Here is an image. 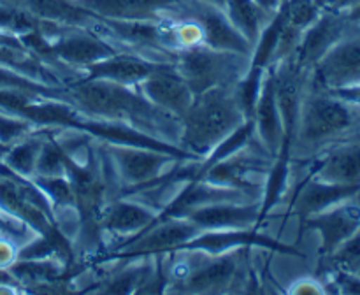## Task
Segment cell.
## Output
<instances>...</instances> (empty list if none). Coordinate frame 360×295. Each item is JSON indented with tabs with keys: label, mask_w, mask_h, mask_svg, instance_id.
Masks as SVG:
<instances>
[{
	"label": "cell",
	"mask_w": 360,
	"mask_h": 295,
	"mask_svg": "<svg viewBox=\"0 0 360 295\" xmlns=\"http://www.w3.org/2000/svg\"><path fill=\"white\" fill-rule=\"evenodd\" d=\"M115 157L120 165L122 179H125L132 186L148 185V183L155 181V178L164 171L165 164H167V157L157 153V151L122 148V150H115Z\"/></svg>",
	"instance_id": "7c38bea8"
},
{
	"label": "cell",
	"mask_w": 360,
	"mask_h": 295,
	"mask_svg": "<svg viewBox=\"0 0 360 295\" xmlns=\"http://www.w3.org/2000/svg\"><path fill=\"white\" fill-rule=\"evenodd\" d=\"M18 253H20V248L14 244L11 235L6 234L4 230L0 232V269H9L18 260Z\"/></svg>",
	"instance_id": "2e32d148"
},
{
	"label": "cell",
	"mask_w": 360,
	"mask_h": 295,
	"mask_svg": "<svg viewBox=\"0 0 360 295\" xmlns=\"http://www.w3.org/2000/svg\"><path fill=\"white\" fill-rule=\"evenodd\" d=\"M330 93L338 95L343 100L352 102V104L359 105L360 107V83L359 84H352V86H345V88H338V90H329Z\"/></svg>",
	"instance_id": "e0dca14e"
},
{
	"label": "cell",
	"mask_w": 360,
	"mask_h": 295,
	"mask_svg": "<svg viewBox=\"0 0 360 295\" xmlns=\"http://www.w3.org/2000/svg\"><path fill=\"white\" fill-rule=\"evenodd\" d=\"M137 90L155 107L171 118L176 116L179 119L185 116L195 98V93L172 67L155 69L137 84Z\"/></svg>",
	"instance_id": "5b68a950"
},
{
	"label": "cell",
	"mask_w": 360,
	"mask_h": 295,
	"mask_svg": "<svg viewBox=\"0 0 360 295\" xmlns=\"http://www.w3.org/2000/svg\"><path fill=\"white\" fill-rule=\"evenodd\" d=\"M245 58L248 56L220 51L210 46H199L176 53L172 69L188 84L193 93L199 95L220 84H238L245 69L241 63Z\"/></svg>",
	"instance_id": "3957f363"
},
{
	"label": "cell",
	"mask_w": 360,
	"mask_h": 295,
	"mask_svg": "<svg viewBox=\"0 0 360 295\" xmlns=\"http://www.w3.org/2000/svg\"><path fill=\"white\" fill-rule=\"evenodd\" d=\"M224 11L231 23L236 27V30L250 42L252 49L259 42L264 28L273 20L253 0H227Z\"/></svg>",
	"instance_id": "5bb4252c"
},
{
	"label": "cell",
	"mask_w": 360,
	"mask_h": 295,
	"mask_svg": "<svg viewBox=\"0 0 360 295\" xmlns=\"http://www.w3.org/2000/svg\"><path fill=\"white\" fill-rule=\"evenodd\" d=\"M357 197H360L359 185H336L313 178L297 195L295 211L301 216L309 218Z\"/></svg>",
	"instance_id": "9c48e42d"
},
{
	"label": "cell",
	"mask_w": 360,
	"mask_h": 295,
	"mask_svg": "<svg viewBox=\"0 0 360 295\" xmlns=\"http://www.w3.org/2000/svg\"><path fill=\"white\" fill-rule=\"evenodd\" d=\"M313 83L326 90L352 86L360 83V30L347 34L315 63Z\"/></svg>",
	"instance_id": "277c9868"
},
{
	"label": "cell",
	"mask_w": 360,
	"mask_h": 295,
	"mask_svg": "<svg viewBox=\"0 0 360 295\" xmlns=\"http://www.w3.org/2000/svg\"><path fill=\"white\" fill-rule=\"evenodd\" d=\"M204 228L197 225L193 220H171L164 225L151 228L150 234L143 235L139 241L132 242L129 246V251L143 253V251H167V249L181 246L185 242L192 241L193 237L202 232Z\"/></svg>",
	"instance_id": "8fae6325"
},
{
	"label": "cell",
	"mask_w": 360,
	"mask_h": 295,
	"mask_svg": "<svg viewBox=\"0 0 360 295\" xmlns=\"http://www.w3.org/2000/svg\"><path fill=\"white\" fill-rule=\"evenodd\" d=\"M348 202L350 200L308 218V227L319 230L322 237V258L329 256L338 246L343 244L360 228V200L357 199V204Z\"/></svg>",
	"instance_id": "8992f818"
},
{
	"label": "cell",
	"mask_w": 360,
	"mask_h": 295,
	"mask_svg": "<svg viewBox=\"0 0 360 295\" xmlns=\"http://www.w3.org/2000/svg\"><path fill=\"white\" fill-rule=\"evenodd\" d=\"M246 104L236 84H220L195 95L179 122V139L197 153L213 150L234 136L245 122Z\"/></svg>",
	"instance_id": "7a4b0ae2"
},
{
	"label": "cell",
	"mask_w": 360,
	"mask_h": 295,
	"mask_svg": "<svg viewBox=\"0 0 360 295\" xmlns=\"http://www.w3.org/2000/svg\"><path fill=\"white\" fill-rule=\"evenodd\" d=\"M4 227H6V221H4V218L0 216V232L4 230Z\"/></svg>",
	"instance_id": "ac0fdd59"
},
{
	"label": "cell",
	"mask_w": 360,
	"mask_h": 295,
	"mask_svg": "<svg viewBox=\"0 0 360 295\" xmlns=\"http://www.w3.org/2000/svg\"><path fill=\"white\" fill-rule=\"evenodd\" d=\"M322 270L327 274L333 270H347V273L360 274V228L350 239L338 246L329 256L320 262Z\"/></svg>",
	"instance_id": "9a60e30c"
},
{
	"label": "cell",
	"mask_w": 360,
	"mask_h": 295,
	"mask_svg": "<svg viewBox=\"0 0 360 295\" xmlns=\"http://www.w3.org/2000/svg\"><path fill=\"white\" fill-rule=\"evenodd\" d=\"M108 21H157L183 0H77Z\"/></svg>",
	"instance_id": "52a82bcc"
},
{
	"label": "cell",
	"mask_w": 360,
	"mask_h": 295,
	"mask_svg": "<svg viewBox=\"0 0 360 295\" xmlns=\"http://www.w3.org/2000/svg\"><path fill=\"white\" fill-rule=\"evenodd\" d=\"M155 220V214L148 207L139 206L134 200H120V202L109 204L104 211L101 225L115 234H132L143 228L150 227Z\"/></svg>",
	"instance_id": "4fadbf2b"
},
{
	"label": "cell",
	"mask_w": 360,
	"mask_h": 295,
	"mask_svg": "<svg viewBox=\"0 0 360 295\" xmlns=\"http://www.w3.org/2000/svg\"><path fill=\"white\" fill-rule=\"evenodd\" d=\"M157 69V65L141 56L134 55H111L101 62L88 67V77L91 79H108L115 83L137 86L148 74Z\"/></svg>",
	"instance_id": "30bf717a"
},
{
	"label": "cell",
	"mask_w": 360,
	"mask_h": 295,
	"mask_svg": "<svg viewBox=\"0 0 360 295\" xmlns=\"http://www.w3.org/2000/svg\"><path fill=\"white\" fill-rule=\"evenodd\" d=\"M313 178L336 185L360 186V139H348L329 148L313 171Z\"/></svg>",
	"instance_id": "ba28073f"
},
{
	"label": "cell",
	"mask_w": 360,
	"mask_h": 295,
	"mask_svg": "<svg viewBox=\"0 0 360 295\" xmlns=\"http://www.w3.org/2000/svg\"><path fill=\"white\" fill-rule=\"evenodd\" d=\"M309 90H304L297 122H295V148L320 150L341 140L360 139V107L330 93L308 77Z\"/></svg>",
	"instance_id": "6da1fadb"
}]
</instances>
